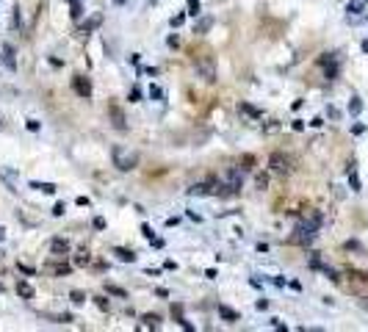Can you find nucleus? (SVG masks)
<instances>
[{
	"instance_id": "obj_39",
	"label": "nucleus",
	"mask_w": 368,
	"mask_h": 332,
	"mask_svg": "<svg viewBox=\"0 0 368 332\" xmlns=\"http://www.w3.org/2000/svg\"><path fill=\"white\" fill-rule=\"evenodd\" d=\"M360 305H363V307H366V310H368V299H360Z\"/></svg>"
},
{
	"instance_id": "obj_17",
	"label": "nucleus",
	"mask_w": 368,
	"mask_h": 332,
	"mask_svg": "<svg viewBox=\"0 0 368 332\" xmlns=\"http://www.w3.org/2000/svg\"><path fill=\"white\" fill-rule=\"evenodd\" d=\"M349 186H351V191H360V177H357V172H354V166H351L349 169Z\"/></svg>"
},
{
	"instance_id": "obj_25",
	"label": "nucleus",
	"mask_w": 368,
	"mask_h": 332,
	"mask_svg": "<svg viewBox=\"0 0 368 332\" xmlns=\"http://www.w3.org/2000/svg\"><path fill=\"white\" fill-rule=\"evenodd\" d=\"M183 20H186V14H174L169 22H172V28H177V25H183Z\"/></svg>"
},
{
	"instance_id": "obj_43",
	"label": "nucleus",
	"mask_w": 368,
	"mask_h": 332,
	"mask_svg": "<svg viewBox=\"0 0 368 332\" xmlns=\"http://www.w3.org/2000/svg\"><path fill=\"white\" fill-rule=\"evenodd\" d=\"M363 3H368V0H363Z\"/></svg>"
},
{
	"instance_id": "obj_16",
	"label": "nucleus",
	"mask_w": 368,
	"mask_h": 332,
	"mask_svg": "<svg viewBox=\"0 0 368 332\" xmlns=\"http://www.w3.org/2000/svg\"><path fill=\"white\" fill-rule=\"evenodd\" d=\"M17 293L22 299H31V296H34V288H31L28 282H17Z\"/></svg>"
},
{
	"instance_id": "obj_35",
	"label": "nucleus",
	"mask_w": 368,
	"mask_h": 332,
	"mask_svg": "<svg viewBox=\"0 0 368 332\" xmlns=\"http://www.w3.org/2000/svg\"><path fill=\"white\" fill-rule=\"evenodd\" d=\"M72 302H75V305H80V302H83V293H77V291H72Z\"/></svg>"
},
{
	"instance_id": "obj_19",
	"label": "nucleus",
	"mask_w": 368,
	"mask_h": 332,
	"mask_svg": "<svg viewBox=\"0 0 368 332\" xmlns=\"http://www.w3.org/2000/svg\"><path fill=\"white\" fill-rule=\"evenodd\" d=\"M69 9H72V20H77L80 14H83V9H80V0H67Z\"/></svg>"
},
{
	"instance_id": "obj_21",
	"label": "nucleus",
	"mask_w": 368,
	"mask_h": 332,
	"mask_svg": "<svg viewBox=\"0 0 368 332\" xmlns=\"http://www.w3.org/2000/svg\"><path fill=\"white\" fill-rule=\"evenodd\" d=\"M97 25H100V17H92V20H89V22L83 25V34H89V31H95Z\"/></svg>"
},
{
	"instance_id": "obj_32",
	"label": "nucleus",
	"mask_w": 368,
	"mask_h": 332,
	"mask_svg": "<svg viewBox=\"0 0 368 332\" xmlns=\"http://www.w3.org/2000/svg\"><path fill=\"white\" fill-rule=\"evenodd\" d=\"M75 263H77V266H86V263H89V255H86V252H83V255H80V257H75Z\"/></svg>"
},
{
	"instance_id": "obj_27",
	"label": "nucleus",
	"mask_w": 368,
	"mask_h": 332,
	"mask_svg": "<svg viewBox=\"0 0 368 332\" xmlns=\"http://www.w3.org/2000/svg\"><path fill=\"white\" fill-rule=\"evenodd\" d=\"M138 100H141V92L133 86V89H130V102H138Z\"/></svg>"
},
{
	"instance_id": "obj_33",
	"label": "nucleus",
	"mask_w": 368,
	"mask_h": 332,
	"mask_svg": "<svg viewBox=\"0 0 368 332\" xmlns=\"http://www.w3.org/2000/svg\"><path fill=\"white\" fill-rule=\"evenodd\" d=\"M351 133H354V136H360V133H366V125H354V128H351Z\"/></svg>"
},
{
	"instance_id": "obj_20",
	"label": "nucleus",
	"mask_w": 368,
	"mask_h": 332,
	"mask_svg": "<svg viewBox=\"0 0 368 332\" xmlns=\"http://www.w3.org/2000/svg\"><path fill=\"white\" fill-rule=\"evenodd\" d=\"M199 0H189V11H186V14H191V17H199Z\"/></svg>"
},
{
	"instance_id": "obj_38",
	"label": "nucleus",
	"mask_w": 368,
	"mask_h": 332,
	"mask_svg": "<svg viewBox=\"0 0 368 332\" xmlns=\"http://www.w3.org/2000/svg\"><path fill=\"white\" fill-rule=\"evenodd\" d=\"M363 53H368V39H363Z\"/></svg>"
},
{
	"instance_id": "obj_12",
	"label": "nucleus",
	"mask_w": 368,
	"mask_h": 332,
	"mask_svg": "<svg viewBox=\"0 0 368 332\" xmlns=\"http://www.w3.org/2000/svg\"><path fill=\"white\" fill-rule=\"evenodd\" d=\"M53 252H56V255H61V252H64V255H67L69 252V241H64V238H53Z\"/></svg>"
},
{
	"instance_id": "obj_26",
	"label": "nucleus",
	"mask_w": 368,
	"mask_h": 332,
	"mask_svg": "<svg viewBox=\"0 0 368 332\" xmlns=\"http://www.w3.org/2000/svg\"><path fill=\"white\" fill-rule=\"evenodd\" d=\"M208 28H211V20H202V22L197 25V34H205Z\"/></svg>"
},
{
	"instance_id": "obj_4",
	"label": "nucleus",
	"mask_w": 368,
	"mask_h": 332,
	"mask_svg": "<svg viewBox=\"0 0 368 332\" xmlns=\"http://www.w3.org/2000/svg\"><path fill=\"white\" fill-rule=\"evenodd\" d=\"M269 166H271V172H277V175H288V172H291V158H285L283 153H271Z\"/></svg>"
},
{
	"instance_id": "obj_42",
	"label": "nucleus",
	"mask_w": 368,
	"mask_h": 332,
	"mask_svg": "<svg viewBox=\"0 0 368 332\" xmlns=\"http://www.w3.org/2000/svg\"><path fill=\"white\" fill-rule=\"evenodd\" d=\"M150 3H158V0H150Z\"/></svg>"
},
{
	"instance_id": "obj_8",
	"label": "nucleus",
	"mask_w": 368,
	"mask_h": 332,
	"mask_svg": "<svg viewBox=\"0 0 368 332\" xmlns=\"http://www.w3.org/2000/svg\"><path fill=\"white\" fill-rule=\"evenodd\" d=\"M216 191V186H211V183H194V186L189 188L191 196H211Z\"/></svg>"
},
{
	"instance_id": "obj_37",
	"label": "nucleus",
	"mask_w": 368,
	"mask_h": 332,
	"mask_svg": "<svg viewBox=\"0 0 368 332\" xmlns=\"http://www.w3.org/2000/svg\"><path fill=\"white\" fill-rule=\"evenodd\" d=\"M28 130H34V133H36V130H39V122H36V119H28Z\"/></svg>"
},
{
	"instance_id": "obj_15",
	"label": "nucleus",
	"mask_w": 368,
	"mask_h": 332,
	"mask_svg": "<svg viewBox=\"0 0 368 332\" xmlns=\"http://www.w3.org/2000/svg\"><path fill=\"white\" fill-rule=\"evenodd\" d=\"M219 315H222V318H227V321H238V313H235V310H230V307H224V305H219Z\"/></svg>"
},
{
	"instance_id": "obj_7",
	"label": "nucleus",
	"mask_w": 368,
	"mask_h": 332,
	"mask_svg": "<svg viewBox=\"0 0 368 332\" xmlns=\"http://www.w3.org/2000/svg\"><path fill=\"white\" fill-rule=\"evenodd\" d=\"M3 67L9 72H17V59H14V47L11 44H3Z\"/></svg>"
},
{
	"instance_id": "obj_13",
	"label": "nucleus",
	"mask_w": 368,
	"mask_h": 332,
	"mask_svg": "<svg viewBox=\"0 0 368 332\" xmlns=\"http://www.w3.org/2000/svg\"><path fill=\"white\" fill-rule=\"evenodd\" d=\"M31 188H36V191H44V194H56V186H53V183H39V180H34V183H31Z\"/></svg>"
},
{
	"instance_id": "obj_36",
	"label": "nucleus",
	"mask_w": 368,
	"mask_h": 332,
	"mask_svg": "<svg viewBox=\"0 0 368 332\" xmlns=\"http://www.w3.org/2000/svg\"><path fill=\"white\" fill-rule=\"evenodd\" d=\"M166 44H169V47H177L180 39H177V36H169V39H166Z\"/></svg>"
},
{
	"instance_id": "obj_5",
	"label": "nucleus",
	"mask_w": 368,
	"mask_h": 332,
	"mask_svg": "<svg viewBox=\"0 0 368 332\" xmlns=\"http://www.w3.org/2000/svg\"><path fill=\"white\" fill-rule=\"evenodd\" d=\"M318 64L327 69V78H329V80L338 78V56H335V53H324V56L318 59Z\"/></svg>"
},
{
	"instance_id": "obj_22",
	"label": "nucleus",
	"mask_w": 368,
	"mask_h": 332,
	"mask_svg": "<svg viewBox=\"0 0 368 332\" xmlns=\"http://www.w3.org/2000/svg\"><path fill=\"white\" fill-rule=\"evenodd\" d=\"M105 291H108V293H114V296H128V293L119 288V285H105Z\"/></svg>"
},
{
	"instance_id": "obj_23",
	"label": "nucleus",
	"mask_w": 368,
	"mask_h": 332,
	"mask_svg": "<svg viewBox=\"0 0 368 332\" xmlns=\"http://www.w3.org/2000/svg\"><path fill=\"white\" fill-rule=\"evenodd\" d=\"M150 97H153V100H163V92L158 86H150Z\"/></svg>"
},
{
	"instance_id": "obj_18",
	"label": "nucleus",
	"mask_w": 368,
	"mask_h": 332,
	"mask_svg": "<svg viewBox=\"0 0 368 332\" xmlns=\"http://www.w3.org/2000/svg\"><path fill=\"white\" fill-rule=\"evenodd\" d=\"M346 11H349V17H357L360 11H363V0H354V3H349V6H346Z\"/></svg>"
},
{
	"instance_id": "obj_10",
	"label": "nucleus",
	"mask_w": 368,
	"mask_h": 332,
	"mask_svg": "<svg viewBox=\"0 0 368 332\" xmlns=\"http://www.w3.org/2000/svg\"><path fill=\"white\" fill-rule=\"evenodd\" d=\"M238 111L247 114V117H252V119H263V111L255 108V105H249V102H238Z\"/></svg>"
},
{
	"instance_id": "obj_30",
	"label": "nucleus",
	"mask_w": 368,
	"mask_h": 332,
	"mask_svg": "<svg viewBox=\"0 0 368 332\" xmlns=\"http://www.w3.org/2000/svg\"><path fill=\"white\" fill-rule=\"evenodd\" d=\"M327 114H329V117H332V119H338V117H341V111L335 108V105H329V108H327Z\"/></svg>"
},
{
	"instance_id": "obj_24",
	"label": "nucleus",
	"mask_w": 368,
	"mask_h": 332,
	"mask_svg": "<svg viewBox=\"0 0 368 332\" xmlns=\"http://www.w3.org/2000/svg\"><path fill=\"white\" fill-rule=\"evenodd\" d=\"M144 327H158V315H144Z\"/></svg>"
},
{
	"instance_id": "obj_9",
	"label": "nucleus",
	"mask_w": 368,
	"mask_h": 332,
	"mask_svg": "<svg viewBox=\"0 0 368 332\" xmlns=\"http://www.w3.org/2000/svg\"><path fill=\"white\" fill-rule=\"evenodd\" d=\"M108 114H111V119H114V128H116V130H128L125 117H122V111L116 108V105H108Z\"/></svg>"
},
{
	"instance_id": "obj_2",
	"label": "nucleus",
	"mask_w": 368,
	"mask_h": 332,
	"mask_svg": "<svg viewBox=\"0 0 368 332\" xmlns=\"http://www.w3.org/2000/svg\"><path fill=\"white\" fill-rule=\"evenodd\" d=\"M114 166L122 172H130V169H136V163H138V155L136 153H130V150H125V147H114Z\"/></svg>"
},
{
	"instance_id": "obj_14",
	"label": "nucleus",
	"mask_w": 368,
	"mask_h": 332,
	"mask_svg": "<svg viewBox=\"0 0 368 332\" xmlns=\"http://www.w3.org/2000/svg\"><path fill=\"white\" fill-rule=\"evenodd\" d=\"M360 111H363V100H360V97H351L349 100V114L351 117H360Z\"/></svg>"
},
{
	"instance_id": "obj_34",
	"label": "nucleus",
	"mask_w": 368,
	"mask_h": 332,
	"mask_svg": "<svg viewBox=\"0 0 368 332\" xmlns=\"http://www.w3.org/2000/svg\"><path fill=\"white\" fill-rule=\"evenodd\" d=\"M141 233H144V235H147V238H150V241H153V227H150V224H144V227H141Z\"/></svg>"
},
{
	"instance_id": "obj_31",
	"label": "nucleus",
	"mask_w": 368,
	"mask_h": 332,
	"mask_svg": "<svg viewBox=\"0 0 368 332\" xmlns=\"http://www.w3.org/2000/svg\"><path fill=\"white\" fill-rule=\"evenodd\" d=\"M95 227H97V230H105V219H103V216H97V219H95Z\"/></svg>"
},
{
	"instance_id": "obj_6",
	"label": "nucleus",
	"mask_w": 368,
	"mask_h": 332,
	"mask_svg": "<svg viewBox=\"0 0 368 332\" xmlns=\"http://www.w3.org/2000/svg\"><path fill=\"white\" fill-rule=\"evenodd\" d=\"M72 89H75L80 97H92V83H89V78H83V75L72 78Z\"/></svg>"
},
{
	"instance_id": "obj_1",
	"label": "nucleus",
	"mask_w": 368,
	"mask_h": 332,
	"mask_svg": "<svg viewBox=\"0 0 368 332\" xmlns=\"http://www.w3.org/2000/svg\"><path fill=\"white\" fill-rule=\"evenodd\" d=\"M318 227H321V213H310L308 219H302L299 224H296V230H293L291 235V244H302V247H308L310 241L318 235Z\"/></svg>"
},
{
	"instance_id": "obj_29",
	"label": "nucleus",
	"mask_w": 368,
	"mask_h": 332,
	"mask_svg": "<svg viewBox=\"0 0 368 332\" xmlns=\"http://www.w3.org/2000/svg\"><path fill=\"white\" fill-rule=\"evenodd\" d=\"M269 186V177L266 175H257V188H266Z\"/></svg>"
},
{
	"instance_id": "obj_28",
	"label": "nucleus",
	"mask_w": 368,
	"mask_h": 332,
	"mask_svg": "<svg viewBox=\"0 0 368 332\" xmlns=\"http://www.w3.org/2000/svg\"><path fill=\"white\" fill-rule=\"evenodd\" d=\"M64 211H67V208H64V202H58L56 208H53V216H64Z\"/></svg>"
},
{
	"instance_id": "obj_41",
	"label": "nucleus",
	"mask_w": 368,
	"mask_h": 332,
	"mask_svg": "<svg viewBox=\"0 0 368 332\" xmlns=\"http://www.w3.org/2000/svg\"><path fill=\"white\" fill-rule=\"evenodd\" d=\"M0 241H3V227H0Z\"/></svg>"
},
{
	"instance_id": "obj_11",
	"label": "nucleus",
	"mask_w": 368,
	"mask_h": 332,
	"mask_svg": "<svg viewBox=\"0 0 368 332\" xmlns=\"http://www.w3.org/2000/svg\"><path fill=\"white\" fill-rule=\"evenodd\" d=\"M114 255L119 257L122 263H133V260H136V252H133V249H122V247H116V249H114Z\"/></svg>"
},
{
	"instance_id": "obj_40",
	"label": "nucleus",
	"mask_w": 368,
	"mask_h": 332,
	"mask_svg": "<svg viewBox=\"0 0 368 332\" xmlns=\"http://www.w3.org/2000/svg\"><path fill=\"white\" fill-rule=\"evenodd\" d=\"M116 3H119V6H122V3H128V0H116Z\"/></svg>"
},
{
	"instance_id": "obj_44",
	"label": "nucleus",
	"mask_w": 368,
	"mask_h": 332,
	"mask_svg": "<svg viewBox=\"0 0 368 332\" xmlns=\"http://www.w3.org/2000/svg\"><path fill=\"white\" fill-rule=\"evenodd\" d=\"M0 291H3V288H0Z\"/></svg>"
},
{
	"instance_id": "obj_3",
	"label": "nucleus",
	"mask_w": 368,
	"mask_h": 332,
	"mask_svg": "<svg viewBox=\"0 0 368 332\" xmlns=\"http://www.w3.org/2000/svg\"><path fill=\"white\" fill-rule=\"evenodd\" d=\"M197 75L205 80V83H213L216 80V64H213V59H208V56H202V59H197Z\"/></svg>"
}]
</instances>
